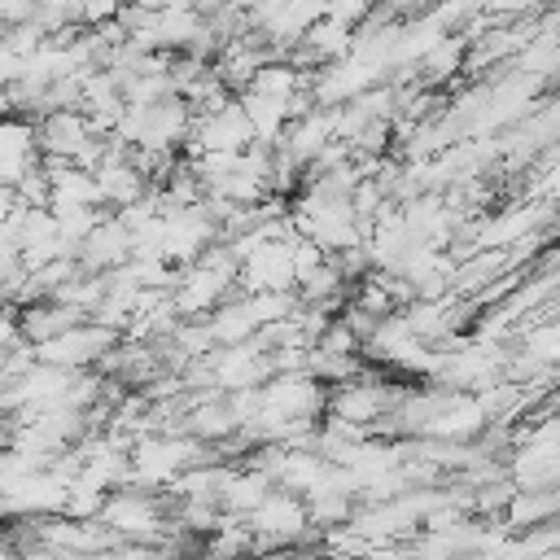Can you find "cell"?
<instances>
[{
	"label": "cell",
	"instance_id": "obj_1",
	"mask_svg": "<svg viewBox=\"0 0 560 560\" xmlns=\"http://www.w3.org/2000/svg\"><path fill=\"white\" fill-rule=\"evenodd\" d=\"M249 525V534H258V538H267V542H280V547H289V542H298L302 534H306V503H302V494H289V490H271L249 516H245Z\"/></svg>",
	"mask_w": 560,
	"mask_h": 560
}]
</instances>
